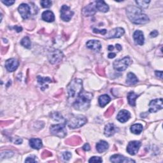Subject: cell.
Instances as JSON below:
<instances>
[{
    "instance_id": "cell-3",
    "label": "cell",
    "mask_w": 163,
    "mask_h": 163,
    "mask_svg": "<svg viewBox=\"0 0 163 163\" xmlns=\"http://www.w3.org/2000/svg\"><path fill=\"white\" fill-rule=\"evenodd\" d=\"M83 83L80 79H74L67 87L69 99L77 98L83 91Z\"/></svg>"
},
{
    "instance_id": "cell-48",
    "label": "cell",
    "mask_w": 163,
    "mask_h": 163,
    "mask_svg": "<svg viewBox=\"0 0 163 163\" xmlns=\"http://www.w3.org/2000/svg\"><path fill=\"white\" fill-rule=\"evenodd\" d=\"M116 48L118 49V51H121L122 50V47L121 45H119V44H117Z\"/></svg>"
},
{
    "instance_id": "cell-17",
    "label": "cell",
    "mask_w": 163,
    "mask_h": 163,
    "mask_svg": "<svg viewBox=\"0 0 163 163\" xmlns=\"http://www.w3.org/2000/svg\"><path fill=\"white\" fill-rule=\"evenodd\" d=\"M131 114L129 112L126 110H122L118 112L117 118L119 122L122 123H124L129 120Z\"/></svg>"
},
{
    "instance_id": "cell-44",
    "label": "cell",
    "mask_w": 163,
    "mask_h": 163,
    "mask_svg": "<svg viewBox=\"0 0 163 163\" xmlns=\"http://www.w3.org/2000/svg\"><path fill=\"white\" fill-rule=\"evenodd\" d=\"M156 76L159 77L160 78H162V71H156Z\"/></svg>"
},
{
    "instance_id": "cell-1",
    "label": "cell",
    "mask_w": 163,
    "mask_h": 163,
    "mask_svg": "<svg viewBox=\"0 0 163 163\" xmlns=\"http://www.w3.org/2000/svg\"><path fill=\"white\" fill-rule=\"evenodd\" d=\"M126 13L130 21L135 24H145L149 22V18L147 15L136 7H128L126 8Z\"/></svg>"
},
{
    "instance_id": "cell-28",
    "label": "cell",
    "mask_w": 163,
    "mask_h": 163,
    "mask_svg": "<svg viewBox=\"0 0 163 163\" xmlns=\"http://www.w3.org/2000/svg\"><path fill=\"white\" fill-rule=\"evenodd\" d=\"M143 131V126L140 124H136L131 127V131L135 135H140Z\"/></svg>"
},
{
    "instance_id": "cell-20",
    "label": "cell",
    "mask_w": 163,
    "mask_h": 163,
    "mask_svg": "<svg viewBox=\"0 0 163 163\" xmlns=\"http://www.w3.org/2000/svg\"><path fill=\"white\" fill-rule=\"evenodd\" d=\"M96 8L98 11L101 12H107L109 10V7L104 1H96L95 2Z\"/></svg>"
},
{
    "instance_id": "cell-37",
    "label": "cell",
    "mask_w": 163,
    "mask_h": 163,
    "mask_svg": "<svg viewBox=\"0 0 163 163\" xmlns=\"http://www.w3.org/2000/svg\"><path fill=\"white\" fill-rule=\"evenodd\" d=\"M94 33H100L101 34H103V35H105V34L106 33V29H98L95 28L93 29Z\"/></svg>"
},
{
    "instance_id": "cell-26",
    "label": "cell",
    "mask_w": 163,
    "mask_h": 163,
    "mask_svg": "<svg viewBox=\"0 0 163 163\" xmlns=\"http://www.w3.org/2000/svg\"><path fill=\"white\" fill-rule=\"evenodd\" d=\"M138 82V78L135 76L134 73H129L127 75V79H126V83L129 85H134Z\"/></svg>"
},
{
    "instance_id": "cell-46",
    "label": "cell",
    "mask_w": 163,
    "mask_h": 163,
    "mask_svg": "<svg viewBox=\"0 0 163 163\" xmlns=\"http://www.w3.org/2000/svg\"><path fill=\"white\" fill-rule=\"evenodd\" d=\"M115 56H116V54L115 53H110L109 54H108V58L110 59L114 58Z\"/></svg>"
},
{
    "instance_id": "cell-43",
    "label": "cell",
    "mask_w": 163,
    "mask_h": 163,
    "mask_svg": "<svg viewBox=\"0 0 163 163\" xmlns=\"http://www.w3.org/2000/svg\"><path fill=\"white\" fill-rule=\"evenodd\" d=\"M82 149L84 150L85 151H89V150H90L91 147H90L89 145L88 144H86L84 145H83Z\"/></svg>"
},
{
    "instance_id": "cell-22",
    "label": "cell",
    "mask_w": 163,
    "mask_h": 163,
    "mask_svg": "<svg viewBox=\"0 0 163 163\" xmlns=\"http://www.w3.org/2000/svg\"><path fill=\"white\" fill-rule=\"evenodd\" d=\"M42 18L46 22H52L54 20H55V17H54V14L50 10H47L43 12L42 15Z\"/></svg>"
},
{
    "instance_id": "cell-38",
    "label": "cell",
    "mask_w": 163,
    "mask_h": 163,
    "mask_svg": "<svg viewBox=\"0 0 163 163\" xmlns=\"http://www.w3.org/2000/svg\"><path fill=\"white\" fill-rule=\"evenodd\" d=\"M1 154H4V156L2 157L1 159H4V158H8V157H11L13 156V152L10 151H6L5 152H1Z\"/></svg>"
},
{
    "instance_id": "cell-9",
    "label": "cell",
    "mask_w": 163,
    "mask_h": 163,
    "mask_svg": "<svg viewBox=\"0 0 163 163\" xmlns=\"http://www.w3.org/2000/svg\"><path fill=\"white\" fill-rule=\"evenodd\" d=\"M141 146V142L138 141H130L127 147V152L131 156L136 154L140 147Z\"/></svg>"
},
{
    "instance_id": "cell-29",
    "label": "cell",
    "mask_w": 163,
    "mask_h": 163,
    "mask_svg": "<svg viewBox=\"0 0 163 163\" xmlns=\"http://www.w3.org/2000/svg\"><path fill=\"white\" fill-rule=\"evenodd\" d=\"M21 45L24 47L26 48H30L31 46V43L30 41V39L29 38V37L26 36L24 37L21 42Z\"/></svg>"
},
{
    "instance_id": "cell-13",
    "label": "cell",
    "mask_w": 163,
    "mask_h": 163,
    "mask_svg": "<svg viewBox=\"0 0 163 163\" xmlns=\"http://www.w3.org/2000/svg\"><path fill=\"white\" fill-rule=\"evenodd\" d=\"M19 66V62L16 59H10L5 63V68L9 72L16 71Z\"/></svg>"
},
{
    "instance_id": "cell-36",
    "label": "cell",
    "mask_w": 163,
    "mask_h": 163,
    "mask_svg": "<svg viewBox=\"0 0 163 163\" xmlns=\"http://www.w3.org/2000/svg\"><path fill=\"white\" fill-rule=\"evenodd\" d=\"M71 157V154L69 152H65L63 154V159H65L66 161H68L70 159V158Z\"/></svg>"
},
{
    "instance_id": "cell-4",
    "label": "cell",
    "mask_w": 163,
    "mask_h": 163,
    "mask_svg": "<svg viewBox=\"0 0 163 163\" xmlns=\"http://www.w3.org/2000/svg\"><path fill=\"white\" fill-rule=\"evenodd\" d=\"M87 120L85 116L82 115H72L69 118L67 121V124L69 127L72 129H76V128L80 127L86 124Z\"/></svg>"
},
{
    "instance_id": "cell-19",
    "label": "cell",
    "mask_w": 163,
    "mask_h": 163,
    "mask_svg": "<svg viewBox=\"0 0 163 163\" xmlns=\"http://www.w3.org/2000/svg\"><path fill=\"white\" fill-rule=\"evenodd\" d=\"M86 45L89 48L96 52H100L101 49V44L98 40L88 41L86 43Z\"/></svg>"
},
{
    "instance_id": "cell-47",
    "label": "cell",
    "mask_w": 163,
    "mask_h": 163,
    "mask_svg": "<svg viewBox=\"0 0 163 163\" xmlns=\"http://www.w3.org/2000/svg\"><path fill=\"white\" fill-rule=\"evenodd\" d=\"M14 28L16 29V31H17V32H21V31H22V28L21 27H20V26H15V27H14Z\"/></svg>"
},
{
    "instance_id": "cell-16",
    "label": "cell",
    "mask_w": 163,
    "mask_h": 163,
    "mask_svg": "<svg viewBox=\"0 0 163 163\" xmlns=\"http://www.w3.org/2000/svg\"><path fill=\"white\" fill-rule=\"evenodd\" d=\"M133 38L137 45H143L144 44V35L142 31L140 30L136 31L134 34H133Z\"/></svg>"
},
{
    "instance_id": "cell-21",
    "label": "cell",
    "mask_w": 163,
    "mask_h": 163,
    "mask_svg": "<svg viewBox=\"0 0 163 163\" xmlns=\"http://www.w3.org/2000/svg\"><path fill=\"white\" fill-rule=\"evenodd\" d=\"M38 82L39 84V86H41V89L42 90H44L45 89L48 87V83H51L52 82L51 79L48 77H42L40 76L38 77Z\"/></svg>"
},
{
    "instance_id": "cell-10",
    "label": "cell",
    "mask_w": 163,
    "mask_h": 163,
    "mask_svg": "<svg viewBox=\"0 0 163 163\" xmlns=\"http://www.w3.org/2000/svg\"><path fill=\"white\" fill-rule=\"evenodd\" d=\"M149 112L150 113H155L157 111H159L161 109H162L163 105H162V99H156V100H152L150 103L149 104Z\"/></svg>"
},
{
    "instance_id": "cell-31",
    "label": "cell",
    "mask_w": 163,
    "mask_h": 163,
    "mask_svg": "<svg viewBox=\"0 0 163 163\" xmlns=\"http://www.w3.org/2000/svg\"><path fill=\"white\" fill-rule=\"evenodd\" d=\"M150 1H145V0H144V1H136V3L137 4L139 5L142 8H147L148 7V5L150 3Z\"/></svg>"
},
{
    "instance_id": "cell-39",
    "label": "cell",
    "mask_w": 163,
    "mask_h": 163,
    "mask_svg": "<svg viewBox=\"0 0 163 163\" xmlns=\"http://www.w3.org/2000/svg\"><path fill=\"white\" fill-rule=\"evenodd\" d=\"M36 158L35 156H31V157H28L27 159H26L25 162H36Z\"/></svg>"
},
{
    "instance_id": "cell-27",
    "label": "cell",
    "mask_w": 163,
    "mask_h": 163,
    "mask_svg": "<svg viewBox=\"0 0 163 163\" xmlns=\"http://www.w3.org/2000/svg\"><path fill=\"white\" fill-rule=\"evenodd\" d=\"M138 96L135 94L134 92H130L128 93L127 95V100L128 102H129V104L132 106H135L136 105V100Z\"/></svg>"
},
{
    "instance_id": "cell-32",
    "label": "cell",
    "mask_w": 163,
    "mask_h": 163,
    "mask_svg": "<svg viewBox=\"0 0 163 163\" xmlns=\"http://www.w3.org/2000/svg\"><path fill=\"white\" fill-rule=\"evenodd\" d=\"M51 118H53L54 120L56 121H61V120L63 119V118L62 115L60 114V113H57V112L52 113Z\"/></svg>"
},
{
    "instance_id": "cell-15",
    "label": "cell",
    "mask_w": 163,
    "mask_h": 163,
    "mask_svg": "<svg viewBox=\"0 0 163 163\" xmlns=\"http://www.w3.org/2000/svg\"><path fill=\"white\" fill-rule=\"evenodd\" d=\"M118 131L117 127H116L113 124H108L106 125L105 128L104 134L107 137H110L115 134Z\"/></svg>"
},
{
    "instance_id": "cell-8",
    "label": "cell",
    "mask_w": 163,
    "mask_h": 163,
    "mask_svg": "<svg viewBox=\"0 0 163 163\" xmlns=\"http://www.w3.org/2000/svg\"><path fill=\"white\" fill-rule=\"evenodd\" d=\"M73 12H72L70 7L67 5H63L61 9V18L63 21L65 22L70 21L73 16Z\"/></svg>"
},
{
    "instance_id": "cell-5",
    "label": "cell",
    "mask_w": 163,
    "mask_h": 163,
    "mask_svg": "<svg viewBox=\"0 0 163 163\" xmlns=\"http://www.w3.org/2000/svg\"><path fill=\"white\" fill-rule=\"evenodd\" d=\"M131 63V61L130 58L129 57H125L119 60H116L113 63V68L118 71H123L126 70Z\"/></svg>"
},
{
    "instance_id": "cell-14",
    "label": "cell",
    "mask_w": 163,
    "mask_h": 163,
    "mask_svg": "<svg viewBox=\"0 0 163 163\" xmlns=\"http://www.w3.org/2000/svg\"><path fill=\"white\" fill-rule=\"evenodd\" d=\"M124 29L122 28H117L111 30L108 33V38H120L124 34Z\"/></svg>"
},
{
    "instance_id": "cell-45",
    "label": "cell",
    "mask_w": 163,
    "mask_h": 163,
    "mask_svg": "<svg viewBox=\"0 0 163 163\" xmlns=\"http://www.w3.org/2000/svg\"><path fill=\"white\" fill-rule=\"evenodd\" d=\"M13 142L14 144H21L22 142V140L21 139V138H17V140L13 141Z\"/></svg>"
},
{
    "instance_id": "cell-2",
    "label": "cell",
    "mask_w": 163,
    "mask_h": 163,
    "mask_svg": "<svg viewBox=\"0 0 163 163\" xmlns=\"http://www.w3.org/2000/svg\"><path fill=\"white\" fill-rule=\"evenodd\" d=\"M92 96V93L82 91L74 102L73 107L77 110H87L90 106Z\"/></svg>"
},
{
    "instance_id": "cell-41",
    "label": "cell",
    "mask_w": 163,
    "mask_h": 163,
    "mask_svg": "<svg viewBox=\"0 0 163 163\" xmlns=\"http://www.w3.org/2000/svg\"><path fill=\"white\" fill-rule=\"evenodd\" d=\"M2 3L6 4L7 6H10L15 3V1H12V0H10V1H2Z\"/></svg>"
},
{
    "instance_id": "cell-40",
    "label": "cell",
    "mask_w": 163,
    "mask_h": 163,
    "mask_svg": "<svg viewBox=\"0 0 163 163\" xmlns=\"http://www.w3.org/2000/svg\"><path fill=\"white\" fill-rule=\"evenodd\" d=\"M51 156H52L51 153L48 152V151H47V150L43 151V153H42V157H43V158H45V157Z\"/></svg>"
},
{
    "instance_id": "cell-49",
    "label": "cell",
    "mask_w": 163,
    "mask_h": 163,
    "mask_svg": "<svg viewBox=\"0 0 163 163\" xmlns=\"http://www.w3.org/2000/svg\"><path fill=\"white\" fill-rule=\"evenodd\" d=\"M113 45H109V46H108V50L111 51L113 50Z\"/></svg>"
},
{
    "instance_id": "cell-24",
    "label": "cell",
    "mask_w": 163,
    "mask_h": 163,
    "mask_svg": "<svg viewBox=\"0 0 163 163\" xmlns=\"http://www.w3.org/2000/svg\"><path fill=\"white\" fill-rule=\"evenodd\" d=\"M96 150L99 153H103L105 152L109 147V145H108V144L105 141L101 140L100 141H99L96 144Z\"/></svg>"
},
{
    "instance_id": "cell-25",
    "label": "cell",
    "mask_w": 163,
    "mask_h": 163,
    "mask_svg": "<svg viewBox=\"0 0 163 163\" xmlns=\"http://www.w3.org/2000/svg\"><path fill=\"white\" fill-rule=\"evenodd\" d=\"M111 100L110 98L109 97V96H108L107 95H103L101 96H100L99 98V104H100V106L101 107H104L105 106H106L108 103H109Z\"/></svg>"
},
{
    "instance_id": "cell-23",
    "label": "cell",
    "mask_w": 163,
    "mask_h": 163,
    "mask_svg": "<svg viewBox=\"0 0 163 163\" xmlns=\"http://www.w3.org/2000/svg\"><path fill=\"white\" fill-rule=\"evenodd\" d=\"M29 145L34 149L39 150L42 147V141L39 138H31L29 140Z\"/></svg>"
},
{
    "instance_id": "cell-6",
    "label": "cell",
    "mask_w": 163,
    "mask_h": 163,
    "mask_svg": "<svg viewBox=\"0 0 163 163\" xmlns=\"http://www.w3.org/2000/svg\"><path fill=\"white\" fill-rule=\"evenodd\" d=\"M50 131L51 132V134L59 138L65 137L67 134V131L66 129L65 124H64L51 126Z\"/></svg>"
},
{
    "instance_id": "cell-33",
    "label": "cell",
    "mask_w": 163,
    "mask_h": 163,
    "mask_svg": "<svg viewBox=\"0 0 163 163\" xmlns=\"http://www.w3.org/2000/svg\"><path fill=\"white\" fill-rule=\"evenodd\" d=\"M43 8H49L52 6V1H48V0H44L40 2Z\"/></svg>"
},
{
    "instance_id": "cell-11",
    "label": "cell",
    "mask_w": 163,
    "mask_h": 163,
    "mask_svg": "<svg viewBox=\"0 0 163 163\" xmlns=\"http://www.w3.org/2000/svg\"><path fill=\"white\" fill-rule=\"evenodd\" d=\"M18 10L24 19H27L31 16V8L28 4L22 3L18 8Z\"/></svg>"
},
{
    "instance_id": "cell-34",
    "label": "cell",
    "mask_w": 163,
    "mask_h": 163,
    "mask_svg": "<svg viewBox=\"0 0 163 163\" xmlns=\"http://www.w3.org/2000/svg\"><path fill=\"white\" fill-rule=\"evenodd\" d=\"M114 110H115L114 108H113V106H110L109 108H108V109L106 110V113H105V115L106 117H110V116L113 114V112H114Z\"/></svg>"
},
{
    "instance_id": "cell-12",
    "label": "cell",
    "mask_w": 163,
    "mask_h": 163,
    "mask_svg": "<svg viewBox=\"0 0 163 163\" xmlns=\"http://www.w3.org/2000/svg\"><path fill=\"white\" fill-rule=\"evenodd\" d=\"M110 161H111V162H114V163L135 162V161L134 160L130 159V158H127L124 156L119 155V154H115V155L112 156L110 158Z\"/></svg>"
},
{
    "instance_id": "cell-30",
    "label": "cell",
    "mask_w": 163,
    "mask_h": 163,
    "mask_svg": "<svg viewBox=\"0 0 163 163\" xmlns=\"http://www.w3.org/2000/svg\"><path fill=\"white\" fill-rule=\"evenodd\" d=\"M81 140L79 137H73L67 141V144L70 145H77L80 144Z\"/></svg>"
},
{
    "instance_id": "cell-7",
    "label": "cell",
    "mask_w": 163,
    "mask_h": 163,
    "mask_svg": "<svg viewBox=\"0 0 163 163\" xmlns=\"http://www.w3.org/2000/svg\"><path fill=\"white\" fill-rule=\"evenodd\" d=\"M48 58L49 62L53 65L60 63L63 58V54L59 50H54L49 53Z\"/></svg>"
},
{
    "instance_id": "cell-35",
    "label": "cell",
    "mask_w": 163,
    "mask_h": 163,
    "mask_svg": "<svg viewBox=\"0 0 163 163\" xmlns=\"http://www.w3.org/2000/svg\"><path fill=\"white\" fill-rule=\"evenodd\" d=\"M102 161H103L101 159V157H96V156L91 157L89 159V162H102Z\"/></svg>"
},
{
    "instance_id": "cell-42",
    "label": "cell",
    "mask_w": 163,
    "mask_h": 163,
    "mask_svg": "<svg viewBox=\"0 0 163 163\" xmlns=\"http://www.w3.org/2000/svg\"><path fill=\"white\" fill-rule=\"evenodd\" d=\"M158 34H159V33H158V31L157 30H154V31H153L152 32L150 33V36L152 38H153V37L154 38V37H156L158 35Z\"/></svg>"
},
{
    "instance_id": "cell-18",
    "label": "cell",
    "mask_w": 163,
    "mask_h": 163,
    "mask_svg": "<svg viewBox=\"0 0 163 163\" xmlns=\"http://www.w3.org/2000/svg\"><path fill=\"white\" fill-rule=\"evenodd\" d=\"M96 5L94 6V3H92L83 9L82 13L85 16H92L96 13Z\"/></svg>"
}]
</instances>
